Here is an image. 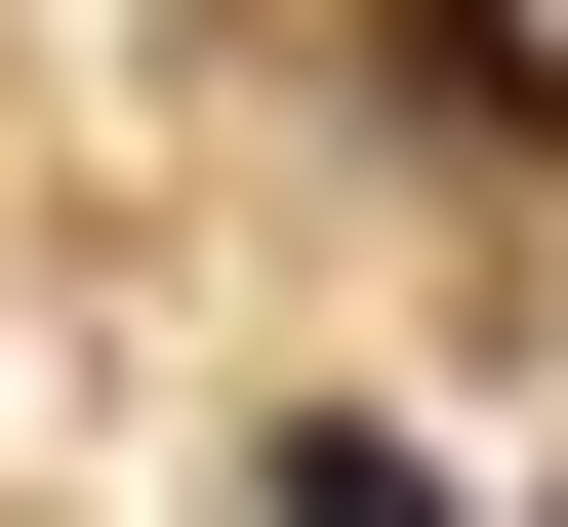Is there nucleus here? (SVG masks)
<instances>
[{
  "label": "nucleus",
  "instance_id": "f257e3e1",
  "mask_svg": "<svg viewBox=\"0 0 568 527\" xmlns=\"http://www.w3.org/2000/svg\"><path fill=\"white\" fill-rule=\"evenodd\" d=\"M244 527H487V487H447L406 406H284V446H244Z\"/></svg>",
  "mask_w": 568,
  "mask_h": 527
}]
</instances>
